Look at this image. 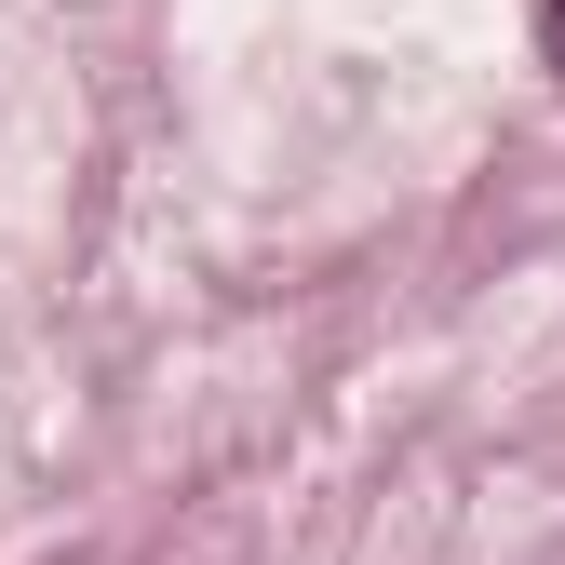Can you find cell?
<instances>
[{
  "mask_svg": "<svg viewBox=\"0 0 565 565\" xmlns=\"http://www.w3.org/2000/svg\"><path fill=\"white\" fill-rule=\"evenodd\" d=\"M552 67H565V0H552Z\"/></svg>",
  "mask_w": 565,
  "mask_h": 565,
  "instance_id": "cell-1",
  "label": "cell"
}]
</instances>
